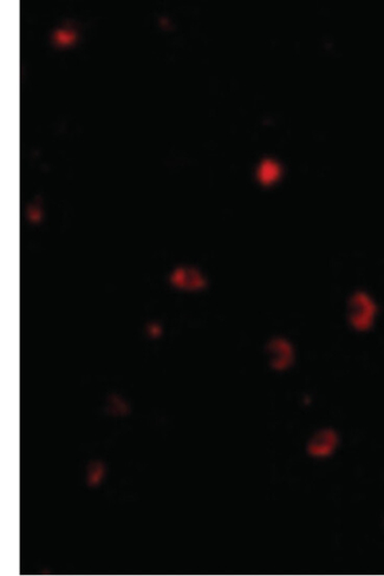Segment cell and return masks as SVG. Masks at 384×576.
I'll return each mask as SVG.
<instances>
[{
    "label": "cell",
    "instance_id": "cell-2",
    "mask_svg": "<svg viewBox=\"0 0 384 576\" xmlns=\"http://www.w3.org/2000/svg\"><path fill=\"white\" fill-rule=\"evenodd\" d=\"M340 446V436L333 429L326 428L315 432L306 444V453L310 457L328 458L335 454Z\"/></svg>",
    "mask_w": 384,
    "mask_h": 576
},
{
    "label": "cell",
    "instance_id": "cell-3",
    "mask_svg": "<svg viewBox=\"0 0 384 576\" xmlns=\"http://www.w3.org/2000/svg\"><path fill=\"white\" fill-rule=\"evenodd\" d=\"M271 364L277 370H285L293 363V349L285 339H274L269 345Z\"/></svg>",
    "mask_w": 384,
    "mask_h": 576
},
{
    "label": "cell",
    "instance_id": "cell-4",
    "mask_svg": "<svg viewBox=\"0 0 384 576\" xmlns=\"http://www.w3.org/2000/svg\"><path fill=\"white\" fill-rule=\"evenodd\" d=\"M53 38L55 45L60 46V48H67V46H70V45L75 43L76 39H77V34L72 29L62 27V29L55 31Z\"/></svg>",
    "mask_w": 384,
    "mask_h": 576
},
{
    "label": "cell",
    "instance_id": "cell-1",
    "mask_svg": "<svg viewBox=\"0 0 384 576\" xmlns=\"http://www.w3.org/2000/svg\"><path fill=\"white\" fill-rule=\"evenodd\" d=\"M347 318L356 331H369L376 319L377 306L366 293L355 294L347 307Z\"/></svg>",
    "mask_w": 384,
    "mask_h": 576
}]
</instances>
